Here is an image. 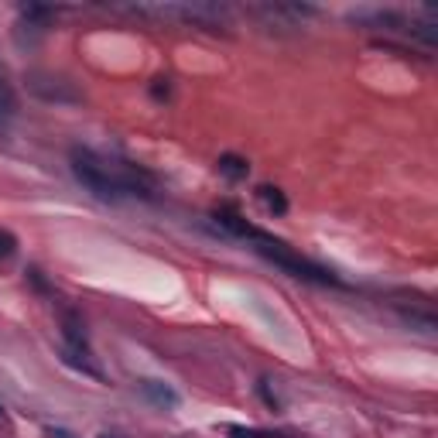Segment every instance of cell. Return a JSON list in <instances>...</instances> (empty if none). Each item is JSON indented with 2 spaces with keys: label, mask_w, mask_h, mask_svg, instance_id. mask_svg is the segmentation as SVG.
<instances>
[{
  "label": "cell",
  "mask_w": 438,
  "mask_h": 438,
  "mask_svg": "<svg viewBox=\"0 0 438 438\" xmlns=\"http://www.w3.org/2000/svg\"><path fill=\"white\" fill-rule=\"evenodd\" d=\"M72 175L79 178V185L93 192L100 202H117L124 196L154 199L151 175H144L141 168H134L127 161H107L89 148H72Z\"/></svg>",
  "instance_id": "obj_1"
},
{
  "label": "cell",
  "mask_w": 438,
  "mask_h": 438,
  "mask_svg": "<svg viewBox=\"0 0 438 438\" xmlns=\"http://www.w3.org/2000/svg\"><path fill=\"white\" fill-rule=\"evenodd\" d=\"M250 240L257 243L254 250H257L261 257H267L271 264H278V267H281V271H288L291 278H302V281H312V285H343L336 274H328L326 267L312 264L308 257L295 254L288 243L274 240V237H267V233H261V230H254V237H250Z\"/></svg>",
  "instance_id": "obj_2"
},
{
  "label": "cell",
  "mask_w": 438,
  "mask_h": 438,
  "mask_svg": "<svg viewBox=\"0 0 438 438\" xmlns=\"http://www.w3.org/2000/svg\"><path fill=\"white\" fill-rule=\"evenodd\" d=\"M28 89L45 100V103H83V89L66 76H52V72H28Z\"/></svg>",
  "instance_id": "obj_3"
},
{
  "label": "cell",
  "mask_w": 438,
  "mask_h": 438,
  "mask_svg": "<svg viewBox=\"0 0 438 438\" xmlns=\"http://www.w3.org/2000/svg\"><path fill=\"white\" fill-rule=\"evenodd\" d=\"M137 391L148 397L154 408H161V411H172V408H178V401H182L175 387H168L165 380H141Z\"/></svg>",
  "instance_id": "obj_4"
},
{
  "label": "cell",
  "mask_w": 438,
  "mask_h": 438,
  "mask_svg": "<svg viewBox=\"0 0 438 438\" xmlns=\"http://www.w3.org/2000/svg\"><path fill=\"white\" fill-rule=\"evenodd\" d=\"M216 168H219V175L230 178V182H240V178L250 175V165H247V158H240V154H219Z\"/></svg>",
  "instance_id": "obj_5"
},
{
  "label": "cell",
  "mask_w": 438,
  "mask_h": 438,
  "mask_svg": "<svg viewBox=\"0 0 438 438\" xmlns=\"http://www.w3.org/2000/svg\"><path fill=\"white\" fill-rule=\"evenodd\" d=\"M62 332H66V339H69L72 350H86V326H83L72 312L62 315Z\"/></svg>",
  "instance_id": "obj_6"
},
{
  "label": "cell",
  "mask_w": 438,
  "mask_h": 438,
  "mask_svg": "<svg viewBox=\"0 0 438 438\" xmlns=\"http://www.w3.org/2000/svg\"><path fill=\"white\" fill-rule=\"evenodd\" d=\"M62 360H66L72 370L86 373V377H96V380L103 377V373H100V370H96V367H93V363L86 360V350H72V346H66V350H62Z\"/></svg>",
  "instance_id": "obj_7"
},
{
  "label": "cell",
  "mask_w": 438,
  "mask_h": 438,
  "mask_svg": "<svg viewBox=\"0 0 438 438\" xmlns=\"http://www.w3.org/2000/svg\"><path fill=\"white\" fill-rule=\"evenodd\" d=\"M14 110H18V100H14V89L11 83L4 79V72H0V127L14 117Z\"/></svg>",
  "instance_id": "obj_8"
},
{
  "label": "cell",
  "mask_w": 438,
  "mask_h": 438,
  "mask_svg": "<svg viewBox=\"0 0 438 438\" xmlns=\"http://www.w3.org/2000/svg\"><path fill=\"white\" fill-rule=\"evenodd\" d=\"M261 199L267 202V209L274 213V216H285L288 213V199L281 189H274V185H261Z\"/></svg>",
  "instance_id": "obj_9"
},
{
  "label": "cell",
  "mask_w": 438,
  "mask_h": 438,
  "mask_svg": "<svg viewBox=\"0 0 438 438\" xmlns=\"http://www.w3.org/2000/svg\"><path fill=\"white\" fill-rule=\"evenodd\" d=\"M14 250H18V237H14L11 230H0V264L11 261V257H14Z\"/></svg>",
  "instance_id": "obj_10"
},
{
  "label": "cell",
  "mask_w": 438,
  "mask_h": 438,
  "mask_svg": "<svg viewBox=\"0 0 438 438\" xmlns=\"http://www.w3.org/2000/svg\"><path fill=\"white\" fill-rule=\"evenodd\" d=\"M168 93H172L168 79H154V83H151V96H154V100H168Z\"/></svg>",
  "instance_id": "obj_11"
},
{
  "label": "cell",
  "mask_w": 438,
  "mask_h": 438,
  "mask_svg": "<svg viewBox=\"0 0 438 438\" xmlns=\"http://www.w3.org/2000/svg\"><path fill=\"white\" fill-rule=\"evenodd\" d=\"M0 418H4V404H0Z\"/></svg>",
  "instance_id": "obj_12"
}]
</instances>
